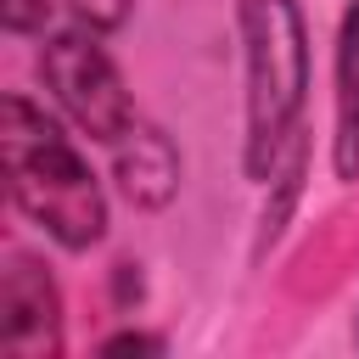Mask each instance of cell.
Wrapping results in <instances>:
<instances>
[{"instance_id":"10","label":"cell","mask_w":359,"mask_h":359,"mask_svg":"<svg viewBox=\"0 0 359 359\" xmlns=\"http://www.w3.org/2000/svg\"><path fill=\"white\" fill-rule=\"evenodd\" d=\"M353 342H359V314H353Z\"/></svg>"},{"instance_id":"7","label":"cell","mask_w":359,"mask_h":359,"mask_svg":"<svg viewBox=\"0 0 359 359\" xmlns=\"http://www.w3.org/2000/svg\"><path fill=\"white\" fill-rule=\"evenodd\" d=\"M67 6H73V17H79L84 28L107 34V28H118V22L129 17V6H135V0H67Z\"/></svg>"},{"instance_id":"3","label":"cell","mask_w":359,"mask_h":359,"mask_svg":"<svg viewBox=\"0 0 359 359\" xmlns=\"http://www.w3.org/2000/svg\"><path fill=\"white\" fill-rule=\"evenodd\" d=\"M39 79L50 84L56 107H62L90 140H107V146H112L118 135H129L135 101H129V90H123V73H118L112 56L101 50L95 28H90V34H84V28L50 34L45 50H39Z\"/></svg>"},{"instance_id":"9","label":"cell","mask_w":359,"mask_h":359,"mask_svg":"<svg viewBox=\"0 0 359 359\" xmlns=\"http://www.w3.org/2000/svg\"><path fill=\"white\" fill-rule=\"evenodd\" d=\"M163 342L157 337H140V331H123V337H112V342H101V353H157Z\"/></svg>"},{"instance_id":"8","label":"cell","mask_w":359,"mask_h":359,"mask_svg":"<svg viewBox=\"0 0 359 359\" xmlns=\"http://www.w3.org/2000/svg\"><path fill=\"white\" fill-rule=\"evenodd\" d=\"M0 22L11 34H34L45 22V0H0Z\"/></svg>"},{"instance_id":"4","label":"cell","mask_w":359,"mask_h":359,"mask_svg":"<svg viewBox=\"0 0 359 359\" xmlns=\"http://www.w3.org/2000/svg\"><path fill=\"white\" fill-rule=\"evenodd\" d=\"M0 342L11 359L62 353V292L50 269L22 247H11L0 269Z\"/></svg>"},{"instance_id":"2","label":"cell","mask_w":359,"mask_h":359,"mask_svg":"<svg viewBox=\"0 0 359 359\" xmlns=\"http://www.w3.org/2000/svg\"><path fill=\"white\" fill-rule=\"evenodd\" d=\"M236 28L247 62V174L275 180L309 101V28L297 0H241Z\"/></svg>"},{"instance_id":"6","label":"cell","mask_w":359,"mask_h":359,"mask_svg":"<svg viewBox=\"0 0 359 359\" xmlns=\"http://www.w3.org/2000/svg\"><path fill=\"white\" fill-rule=\"evenodd\" d=\"M337 174H359V0L337 34Z\"/></svg>"},{"instance_id":"5","label":"cell","mask_w":359,"mask_h":359,"mask_svg":"<svg viewBox=\"0 0 359 359\" xmlns=\"http://www.w3.org/2000/svg\"><path fill=\"white\" fill-rule=\"evenodd\" d=\"M112 146H118L123 196L135 208H163L180 185V151L168 146V135L151 129V123H129V135H118Z\"/></svg>"},{"instance_id":"1","label":"cell","mask_w":359,"mask_h":359,"mask_svg":"<svg viewBox=\"0 0 359 359\" xmlns=\"http://www.w3.org/2000/svg\"><path fill=\"white\" fill-rule=\"evenodd\" d=\"M0 163H6V191L17 213L34 219L50 241H62L67 252H84L107 236L101 180L28 95H6L0 107Z\"/></svg>"}]
</instances>
